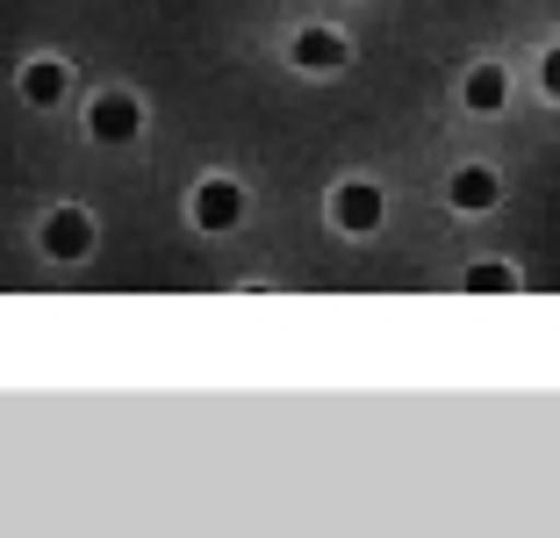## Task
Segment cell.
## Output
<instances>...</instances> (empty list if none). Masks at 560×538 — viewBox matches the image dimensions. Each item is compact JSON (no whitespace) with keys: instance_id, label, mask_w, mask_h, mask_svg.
Wrapping results in <instances>:
<instances>
[{"instance_id":"obj_8","label":"cell","mask_w":560,"mask_h":538,"mask_svg":"<svg viewBox=\"0 0 560 538\" xmlns=\"http://www.w3.org/2000/svg\"><path fill=\"white\" fill-rule=\"evenodd\" d=\"M58 94H66V66H30V72H22V101L58 108Z\"/></svg>"},{"instance_id":"obj_5","label":"cell","mask_w":560,"mask_h":538,"mask_svg":"<svg viewBox=\"0 0 560 538\" xmlns=\"http://www.w3.org/2000/svg\"><path fill=\"white\" fill-rule=\"evenodd\" d=\"M330 215H338L346 230H374L381 223V195L366 187V179H352V187H338V195H330Z\"/></svg>"},{"instance_id":"obj_9","label":"cell","mask_w":560,"mask_h":538,"mask_svg":"<svg viewBox=\"0 0 560 538\" xmlns=\"http://www.w3.org/2000/svg\"><path fill=\"white\" fill-rule=\"evenodd\" d=\"M467 288H475V294H503V288H511V266H475Z\"/></svg>"},{"instance_id":"obj_3","label":"cell","mask_w":560,"mask_h":538,"mask_svg":"<svg viewBox=\"0 0 560 538\" xmlns=\"http://www.w3.org/2000/svg\"><path fill=\"white\" fill-rule=\"evenodd\" d=\"M288 58H295L302 72H338L346 66V36L338 30H302L295 44H288Z\"/></svg>"},{"instance_id":"obj_4","label":"cell","mask_w":560,"mask_h":538,"mask_svg":"<svg viewBox=\"0 0 560 538\" xmlns=\"http://www.w3.org/2000/svg\"><path fill=\"white\" fill-rule=\"evenodd\" d=\"M237 215H245V195H237L231 179H209L195 195V223L201 230H237Z\"/></svg>"},{"instance_id":"obj_7","label":"cell","mask_w":560,"mask_h":538,"mask_svg":"<svg viewBox=\"0 0 560 538\" xmlns=\"http://www.w3.org/2000/svg\"><path fill=\"white\" fill-rule=\"evenodd\" d=\"M503 94H511V80H503L495 66L467 72V108H475V115H495V108H503Z\"/></svg>"},{"instance_id":"obj_6","label":"cell","mask_w":560,"mask_h":538,"mask_svg":"<svg viewBox=\"0 0 560 538\" xmlns=\"http://www.w3.org/2000/svg\"><path fill=\"white\" fill-rule=\"evenodd\" d=\"M495 195H503V179H495L489 165H467V173H453V209L481 215V209H495Z\"/></svg>"},{"instance_id":"obj_2","label":"cell","mask_w":560,"mask_h":538,"mask_svg":"<svg viewBox=\"0 0 560 538\" xmlns=\"http://www.w3.org/2000/svg\"><path fill=\"white\" fill-rule=\"evenodd\" d=\"M137 122H144V108H137L130 94H101V101H94V115H86V130H94L101 144H130Z\"/></svg>"},{"instance_id":"obj_1","label":"cell","mask_w":560,"mask_h":538,"mask_svg":"<svg viewBox=\"0 0 560 538\" xmlns=\"http://www.w3.org/2000/svg\"><path fill=\"white\" fill-rule=\"evenodd\" d=\"M44 252H50L58 266L86 259V252H94V223H86V209H50V223H44Z\"/></svg>"},{"instance_id":"obj_10","label":"cell","mask_w":560,"mask_h":538,"mask_svg":"<svg viewBox=\"0 0 560 538\" xmlns=\"http://www.w3.org/2000/svg\"><path fill=\"white\" fill-rule=\"evenodd\" d=\"M539 80H546V94L560 101V50H546V72H539Z\"/></svg>"}]
</instances>
